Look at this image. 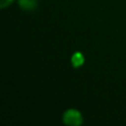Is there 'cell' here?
<instances>
[{
	"label": "cell",
	"instance_id": "4",
	"mask_svg": "<svg viewBox=\"0 0 126 126\" xmlns=\"http://www.w3.org/2000/svg\"><path fill=\"white\" fill-rule=\"evenodd\" d=\"M12 2H13V0H0V7L2 9H4L8 5H10Z\"/></svg>",
	"mask_w": 126,
	"mask_h": 126
},
{
	"label": "cell",
	"instance_id": "2",
	"mask_svg": "<svg viewBox=\"0 0 126 126\" xmlns=\"http://www.w3.org/2000/svg\"><path fill=\"white\" fill-rule=\"evenodd\" d=\"M19 5L23 10L26 11H32L37 6L36 0H19Z\"/></svg>",
	"mask_w": 126,
	"mask_h": 126
},
{
	"label": "cell",
	"instance_id": "1",
	"mask_svg": "<svg viewBox=\"0 0 126 126\" xmlns=\"http://www.w3.org/2000/svg\"><path fill=\"white\" fill-rule=\"evenodd\" d=\"M63 122L67 125H74L78 126L83 123V116L77 109H68L63 114Z\"/></svg>",
	"mask_w": 126,
	"mask_h": 126
},
{
	"label": "cell",
	"instance_id": "3",
	"mask_svg": "<svg viewBox=\"0 0 126 126\" xmlns=\"http://www.w3.org/2000/svg\"><path fill=\"white\" fill-rule=\"evenodd\" d=\"M72 63H73V65L75 66V67H79V66H81L82 64H83V62H84V57H83V55L81 54V53H79V52H77V53H75L73 56H72Z\"/></svg>",
	"mask_w": 126,
	"mask_h": 126
}]
</instances>
